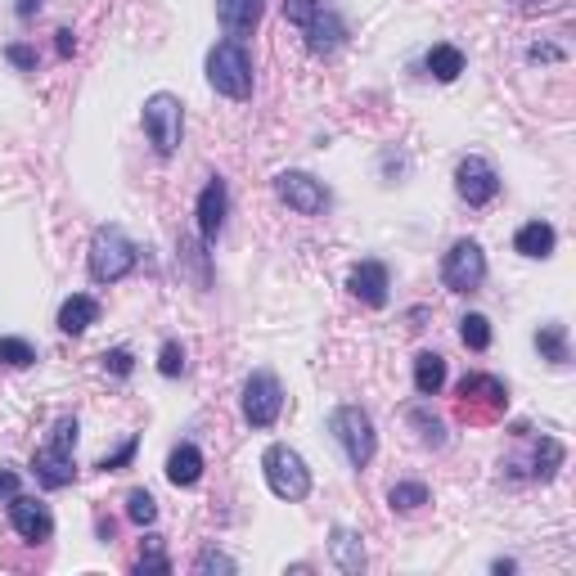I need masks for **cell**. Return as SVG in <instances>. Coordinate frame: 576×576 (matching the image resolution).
<instances>
[{
  "label": "cell",
  "instance_id": "35",
  "mask_svg": "<svg viewBox=\"0 0 576 576\" xmlns=\"http://www.w3.org/2000/svg\"><path fill=\"white\" fill-rule=\"evenodd\" d=\"M5 59L14 63L18 72H36V50H32L27 41H9V45H5Z\"/></svg>",
  "mask_w": 576,
  "mask_h": 576
},
{
  "label": "cell",
  "instance_id": "22",
  "mask_svg": "<svg viewBox=\"0 0 576 576\" xmlns=\"http://www.w3.org/2000/svg\"><path fill=\"white\" fill-rule=\"evenodd\" d=\"M536 351H540V360H549L554 369H563L567 360H572V347H567V324H558V320L540 324V329H536Z\"/></svg>",
  "mask_w": 576,
  "mask_h": 576
},
{
  "label": "cell",
  "instance_id": "4",
  "mask_svg": "<svg viewBox=\"0 0 576 576\" xmlns=\"http://www.w3.org/2000/svg\"><path fill=\"white\" fill-rule=\"evenodd\" d=\"M252 81H257L252 77V54L243 50V41H216L207 50V86L216 95L243 104V99H252Z\"/></svg>",
  "mask_w": 576,
  "mask_h": 576
},
{
  "label": "cell",
  "instance_id": "13",
  "mask_svg": "<svg viewBox=\"0 0 576 576\" xmlns=\"http://www.w3.org/2000/svg\"><path fill=\"white\" fill-rule=\"evenodd\" d=\"M9 527L18 531L23 540H32V545H45V540L54 536V513L50 504H41L36 495H9Z\"/></svg>",
  "mask_w": 576,
  "mask_h": 576
},
{
  "label": "cell",
  "instance_id": "18",
  "mask_svg": "<svg viewBox=\"0 0 576 576\" xmlns=\"http://www.w3.org/2000/svg\"><path fill=\"white\" fill-rule=\"evenodd\" d=\"M554 248H558V230L549 221H527V225H518V234H513V252L518 257H527V261H545V257H554Z\"/></svg>",
  "mask_w": 576,
  "mask_h": 576
},
{
  "label": "cell",
  "instance_id": "24",
  "mask_svg": "<svg viewBox=\"0 0 576 576\" xmlns=\"http://www.w3.org/2000/svg\"><path fill=\"white\" fill-rule=\"evenodd\" d=\"M171 572V558L162 549V536H144L140 540V558H135V576H167Z\"/></svg>",
  "mask_w": 576,
  "mask_h": 576
},
{
  "label": "cell",
  "instance_id": "10",
  "mask_svg": "<svg viewBox=\"0 0 576 576\" xmlns=\"http://www.w3.org/2000/svg\"><path fill=\"white\" fill-rule=\"evenodd\" d=\"M504 410H509V387L495 374H468L464 383H459V414H464L468 423H486Z\"/></svg>",
  "mask_w": 576,
  "mask_h": 576
},
{
  "label": "cell",
  "instance_id": "9",
  "mask_svg": "<svg viewBox=\"0 0 576 576\" xmlns=\"http://www.w3.org/2000/svg\"><path fill=\"white\" fill-rule=\"evenodd\" d=\"M441 284L450 293H477L486 284V252L477 239H455L441 257Z\"/></svg>",
  "mask_w": 576,
  "mask_h": 576
},
{
  "label": "cell",
  "instance_id": "27",
  "mask_svg": "<svg viewBox=\"0 0 576 576\" xmlns=\"http://www.w3.org/2000/svg\"><path fill=\"white\" fill-rule=\"evenodd\" d=\"M459 342H464L468 351H486L491 347V320H486L482 311H468L464 320H459Z\"/></svg>",
  "mask_w": 576,
  "mask_h": 576
},
{
  "label": "cell",
  "instance_id": "7",
  "mask_svg": "<svg viewBox=\"0 0 576 576\" xmlns=\"http://www.w3.org/2000/svg\"><path fill=\"white\" fill-rule=\"evenodd\" d=\"M329 432L333 441L342 446L351 468H369L374 464V450H378V432H374V419H369L360 405H338L329 414Z\"/></svg>",
  "mask_w": 576,
  "mask_h": 576
},
{
  "label": "cell",
  "instance_id": "14",
  "mask_svg": "<svg viewBox=\"0 0 576 576\" xmlns=\"http://www.w3.org/2000/svg\"><path fill=\"white\" fill-rule=\"evenodd\" d=\"M194 216H198V239L216 243V234L225 230V216H230V185L221 176H207V185L198 189Z\"/></svg>",
  "mask_w": 576,
  "mask_h": 576
},
{
  "label": "cell",
  "instance_id": "36",
  "mask_svg": "<svg viewBox=\"0 0 576 576\" xmlns=\"http://www.w3.org/2000/svg\"><path fill=\"white\" fill-rule=\"evenodd\" d=\"M527 59L531 63H558V59H563V50L549 45V41H536V45H527Z\"/></svg>",
  "mask_w": 576,
  "mask_h": 576
},
{
  "label": "cell",
  "instance_id": "34",
  "mask_svg": "<svg viewBox=\"0 0 576 576\" xmlns=\"http://www.w3.org/2000/svg\"><path fill=\"white\" fill-rule=\"evenodd\" d=\"M135 450H140V437H126L122 446L113 450V455H104V459H99V468H104V473H122V468L135 459Z\"/></svg>",
  "mask_w": 576,
  "mask_h": 576
},
{
  "label": "cell",
  "instance_id": "39",
  "mask_svg": "<svg viewBox=\"0 0 576 576\" xmlns=\"http://www.w3.org/2000/svg\"><path fill=\"white\" fill-rule=\"evenodd\" d=\"M41 5H45V0H18V18H23V23H27V18H36V14H41Z\"/></svg>",
  "mask_w": 576,
  "mask_h": 576
},
{
  "label": "cell",
  "instance_id": "33",
  "mask_svg": "<svg viewBox=\"0 0 576 576\" xmlns=\"http://www.w3.org/2000/svg\"><path fill=\"white\" fill-rule=\"evenodd\" d=\"M99 365H104V374H113V378H131L135 356H131V347H113L99 356Z\"/></svg>",
  "mask_w": 576,
  "mask_h": 576
},
{
  "label": "cell",
  "instance_id": "30",
  "mask_svg": "<svg viewBox=\"0 0 576 576\" xmlns=\"http://www.w3.org/2000/svg\"><path fill=\"white\" fill-rule=\"evenodd\" d=\"M194 572H198V576H212V572L234 576V572H239V563H234L230 554H221V549H212V545H207V549H198V558H194Z\"/></svg>",
  "mask_w": 576,
  "mask_h": 576
},
{
  "label": "cell",
  "instance_id": "38",
  "mask_svg": "<svg viewBox=\"0 0 576 576\" xmlns=\"http://www.w3.org/2000/svg\"><path fill=\"white\" fill-rule=\"evenodd\" d=\"M54 45H59L63 59H68V54H77V36H72L68 27H59V32H54Z\"/></svg>",
  "mask_w": 576,
  "mask_h": 576
},
{
  "label": "cell",
  "instance_id": "3",
  "mask_svg": "<svg viewBox=\"0 0 576 576\" xmlns=\"http://www.w3.org/2000/svg\"><path fill=\"white\" fill-rule=\"evenodd\" d=\"M135 261H140V248L131 243V234H126L122 225H99V230L90 234L86 270L95 284H117V279H126L135 270Z\"/></svg>",
  "mask_w": 576,
  "mask_h": 576
},
{
  "label": "cell",
  "instance_id": "28",
  "mask_svg": "<svg viewBox=\"0 0 576 576\" xmlns=\"http://www.w3.org/2000/svg\"><path fill=\"white\" fill-rule=\"evenodd\" d=\"M0 365L5 369H27V365H36V347L27 338H14V333H5L0 338Z\"/></svg>",
  "mask_w": 576,
  "mask_h": 576
},
{
  "label": "cell",
  "instance_id": "37",
  "mask_svg": "<svg viewBox=\"0 0 576 576\" xmlns=\"http://www.w3.org/2000/svg\"><path fill=\"white\" fill-rule=\"evenodd\" d=\"M9 495H18V473L9 464H0V500H9Z\"/></svg>",
  "mask_w": 576,
  "mask_h": 576
},
{
  "label": "cell",
  "instance_id": "26",
  "mask_svg": "<svg viewBox=\"0 0 576 576\" xmlns=\"http://www.w3.org/2000/svg\"><path fill=\"white\" fill-rule=\"evenodd\" d=\"M428 500H432V491H428L423 482H396L392 491H387V504H392V513H419Z\"/></svg>",
  "mask_w": 576,
  "mask_h": 576
},
{
  "label": "cell",
  "instance_id": "8",
  "mask_svg": "<svg viewBox=\"0 0 576 576\" xmlns=\"http://www.w3.org/2000/svg\"><path fill=\"white\" fill-rule=\"evenodd\" d=\"M239 410H243V423L257 432L279 423V414H284V387H279V378L270 374V369H252V374L243 378Z\"/></svg>",
  "mask_w": 576,
  "mask_h": 576
},
{
  "label": "cell",
  "instance_id": "11",
  "mask_svg": "<svg viewBox=\"0 0 576 576\" xmlns=\"http://www.w3.org/2000/svg\"><path fill=\"white\" fill-rule=\"evenodd\" d=\"M275 194H279V203L293 207L297 216H320V212H329V203H333L329 185H324V180H315L311 171H279V176H275Z\"/></svg>",
  "mask_w": 576,
  "mask_h": 576
},
{
  "label": "cell",
  "instance_id": "29",
  "mask_svg": "<svg viewBox=\"0 0 576 576\" xmlns=\"http://www.w3.org/2000/svg\"><path fill=\"white\" fill-rule=\"evenodd\" d=\"M126 518H131L135 527H153V522H158V500H153L144 486H135V491L126 495Z\"/></svg>",
  "mask_w": 576,
  "mask_h": 576
},
{
  "label": "cell",
  "instance_id": "5",
  "mask_svg": "<svg viewBox=\"0 0 576 576\" xmlns=\"http://www.w3.org/2000/svg\"><path fill=\"white\" fill-rule=\"evenodd\" d=\"M261 473H266V486L275 500H288V504H302L311 495V468L306 459L297 455L288 441H270L261 450Z\"/></svg>",
  "mask_w": 576,
  "mask_h": 576
},
{
  "label": "cell",
  "instance_id": "21",
  "mask_svg": "<svg viewBox=\"0 0 576 576\" xmlns=\"http://www.w3.org/2000/svg\"><path fill=\"white\" fill-rule=\"evenodd\" d=\"M441 387H446V356H437V351H419V356H414V392L437 396Z\"/></svg>",
  "mask_w": 576,
  "mask_h": 576
},
{
  "label": "cell",
  "instance_id": "16",
  "mask_svg": "<svg viewBox=\"0 0 576 576\" xmlns=\"http://www.w3.org/2000/svg\"><path fill=\"white\" fill-rule=\"evenodd\" d=\"M261 14H266V0H216V23L225 27L230 41H243V36L257 32Z\"/></svg>",
  "mask_w": 576,
  "mask_h": 576
},
{
  "label": "cell",
  "instance_id": "1",
  "mask_svg": "<svg viewBox=\"0 0 576 576\" xmlns=\"http://www.w3.org/2000/svg\"><path fill=\"white\" fill-rule=\"evenodd\" d=\"M284 18L306 36V50L320 54V59H329L347 45V23L324 0H284Z\"/></svg>",
  "mask_w": 576,
  "mask_h": 576
},
{
  "label": "cell",
  "instance_id": "19",
  "mask_svg": "<svg viewBox=\"0 0 576 576\" xmlns=\"http://www.w3.org/2000/svg\"><path fill=\"white\" fill-rule=\"evenodd\" d=\"M203 450L194 446V441H180V446H171L167 455V482L171 486H198L203 482Z\"/></svg>",
  "mask_w": 576,
  "mask_h": 576
},
{
  "label": "cell",
  "instance_id": "2",
  "mask_svg": "<svg viewBox=\"0 0 576 576\" xmlns=\"http://www.w3.org/2000/svg\"><path fill=\"white\" fill-rule=\"evenodd\" d=\"M77 432H81V423L72 419V414H63V419L50 428V441L32 455V477L41 491H63V486L77 482V464H72Z\"/></svg>",
  "mask_w": 576,
  "mask_h": 576
},
{
  "label": "cell",
  "instance_id": "15",
  "mask_svg": "<svg viewBox=\"0 0 576 576\" xmlns=\"http://www.w3.org/2000/svg\"><path fill=\"white\" fill-rule=\"evenodd\" d=\"M347 288H351V297H356L360 306H369V311H383L387 297H392V293H387V288H392V275H387L383 261L365 257V261H356V266H351Z\"/></svg>",
  "mask_w": 576,
  "mask_h": 576
},
{
  "label": "cell",
  "instance_id": "20",
  "mask_svg": "<svg viewBox=\"0 0 576 576\" xmlns=\"http://www.w3.org/2000/svg\"><path fill=\"white\" fill-rule=\"evenodd\" d=\"M99 320V302L90 293H72V297H63V306H59V329L68 333V338H81V333L90 329V324Z\"/></svg>",
  "mask_w": 576,
  "mask_h": 576
},
{
  "label": "cell",
  "instance_id": "12",
  "mask_svg": "<svg viewBox=\"0 0 576 576\" xmlns=\"http://www.w3.org/2000/svg\"><path fill=\"white\" fill-rule=\"evenodd\" d=\"M455 194L464 198L468 207L495 203V194H500V171H495L482 153H468V158H459V167H455Z\"/></svg>",
  "mask_w": 576,
  "mask_h": 576
},
{
  "label": "cell",
  "instance_id": "32",
  "mask_svg": "<svg viewBox=\"0 0 576 576\" xmlns=\"http://www.w3.org/2000/svg\"><path fill=\"white\" fill-rule=\"evenodd\" d=\"M410 423L423 428V446H432V450L446 446V428H441V419H428V410H410Z\"/></svg>",
  "mask_w": 576,
  "mask_h": 576
},
{
  "label": "cell",
  "instance_id": "17",
  "mask_svg": "<svg viewBox=\"0 0 576 576\" xmlns=\"http://www.w3.org/2000/svg\"><path fill=\"white\" fill-rule=\"evenodd\" d=\"M329 558H333V567L338 572H347V576H360L365 572V536L360 531H351V527H333L329 531Z\"/></svg>",
  "mask_w": 576,
  "mask_h": 576
},
{
  "label": "cell",
  "instance_id": "23",
  "mask_svg": "<svg viewBox=\"0 0 576 576\" xmlns=\"http://www.w3.org/2000/svg\"><path fill=\"white\" fill-rule=\"evenodd\" d=\"M563 459H567L563 441H558V437H540L536 450H531V477H536V482H549V477L563 468Z\"/></svg>",
  "mask_w": 576,
  "mask_h": 576
},
{
  "label": "cell",
  "instance_id": "6",
  "mask_svg": "<svg viewBox=\"0 0 576 576\" xmlns=\"http://www.w3.org/2000/svg\"><path fill=\"white\" fill-rule=\"evenodd\" d=\"M144 135H149L153 153L158 158H171V153L180 149V135H185V104H180V95H171V90H153L149 99H144Z\"/></svg>",
  "mask_w": 576,
  "mask_h": 576
},
{
  "label": "cell",
  "instance_id": "31",
  "mask_svg": "<svg viewBox=\"0 0 576 576\" xmlns=\"http://www.w3.org/2000/svg\"><path fill=\"white\" fill-rule=\"evenodd\" d=\"M185 365H189V360H185V347H180L176 338L162 342V347H158V374H162V378H180V374H185Z\"/></svg>",
  "mask_w": 576,
  "mask_h": 576
},
{
  "label": "cell",
  "instance_id": "25",
  "mask_svg": "<svg viewBox=\"0 0 576 576\" xmlns=\"http://www.w3.org/2000/svg\"><path fill=\"white\" fill-rule=\"evenodd\" d=\"M423 63H428V72L437 81H455L459 72H464V50H459V45H432Z\"/></svg>",
  "mask_w": 576,
  "mask_h": 576
}]
</instances>
